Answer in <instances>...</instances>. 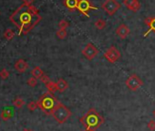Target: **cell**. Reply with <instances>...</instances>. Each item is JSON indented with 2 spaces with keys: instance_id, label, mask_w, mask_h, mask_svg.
<instances>
[{
  "instance_id": "obj_1",
  "label": "cell",
  "mask_w": 155,
  "mask_h": 131,
  "mask_svg": "<svg viewBox=\"0 0 155 131\" xmlns=\"http://www.w3.org/2000/svg\"><path fill=\"white\" fill-rule=\"evenodd\" d=\"M42 19L38 9L33 5L22 4L10 17L9 20L18 29V34H28Z\"/></svg>"
},
{
  "instance_id": "obj_2",
  "label": "cell",
  "mask_w": 155,
  "mask_h": 131,
  "mask_svg": "<svg viewBox=\"0 0 155 131\" xmlns=\"http://www.w3.org/2000/svg\"><path fill=\"white\" fill-rule=\"evenodd\" d=\"M80 122L84 126V131H95L104 123V117L95 108H91L80 118Z\"/></svg>"
},
{
  "instance_id": "obj_3",
  "label": "cell",
  "mask_w": 155,
  "mask_h": 131,
  "mask_svg": "<svg viewBox=\"0 0 155 131\" xmlns=\"http://www.w3.org/2000/svg\"><path fill=\"white\" fill-rule=\"evenodd\" d=\"M60 102L54 96L53 93L50 92H47L44 95H42L38 101V107L41 109L42 112H44L48 115L52 114L53 110L57 107V105Z\"/></svg>"
},
{
  "instance_id": "obj_4",
  "label": "cell",
  "mask_w": 155,
  "mask_h": 131,
  "mask_svg": "<svg viewBox=\"0 0 155 131\" xmlns=\"http://www.w3.org/2000/svg\"><path fill=\"white\" fill-rule=\"evenodd\" d=\"M72 113L69 110V108H68L66 105H64L61 102L57 105V107L53 110L51 115L54 117V119L60 125L65 124L69 117L71 116Z\"/></svg>"
},
{
  "instance_id": "obj_5",
  "label": "cell",
  "mask_w": 155,
  "mask_h": 131,
  "mask_svg": "<svg viewBox=\"0 0 155 131\" xmlns=\"http://www.w3.org/2000/svg\"><path fill=\"white\" fill-rule=\"evenodd\" d=\"M97 9L98 8L92 5L91 0H80L79 4H78V8H77L78 11L87 18H90L89 16L90 10H97Z\"/></svg>"
},
{
  "instance_id": "obj_6",
  "label": "cell",
  "mask_w": 155,
  "mask_h": 131,
  "mask_svg": "<svg viewBox=\"0 0 155 131\" xmlns=\"http://www.w3.org/2000/svg\"><path fill=\"white\" fill-rule=\"evenodd\" d=\"M101 8L109 16H113L120 9V4L117 0H106L101 5Z\"/></svg>"
},
{
  "instance_id": "obj_7",
  "label": "cell",
  "mask_w": 155,
  "mask_h": 131,
  "mask_svg": "<svg viewBox=\"0 0 155 131\" xmlns=\"http://www.w3.org/2000/svg\"><path fill=\"white\" fill-rule=\"evenodd\" d=\"M126 86L132 92H136L140 87L143 85V81L137 75V74H131L125 82Z\"/></svg>"
},
{
  "instance_id": "obj_8",
  "label": "cell",
  "mask_w": 155,
  "mask_h": 131,
  "mask_svg": "<svg viewBox=\"0 0 155 131\" xmlns=\"http://www.w3.org/2000/svg\"><path fill=\"white\" fill-rule=\"evenodd\" d=\"M121 57L120 51L114 46L110 47L104 53V58L110 63H114L119 60Z\"/></svg>"
},
{
  "instance_id": "obj_9",
  "label": "cell",
  "mask_w": 155,
  "mask_h": 131,
  "mask_svg": "<svg viewBox=\"0 0 155 131\" xmlns=\"http://www.w3.org/2000/svg\"><path fill=\"white\" fill-rule=\"evenodd\" d=\"M81 52H82L83 56L86 59H88L89 60H93L99 54L100 51H99V50L92 43H88L85 46V48L82 50Z\"/></svg>"
},
{
  "instance_id": "obj_10",
  "label": "cell",
  "mask_w": 155,
  "mask_h": 131,
  "mask_svg": "<svg viewBox=\"0 0 155 131\" xmlns=\"http://www.w3.org/2000/svg\"><path fill=\"white\" fill-rule=\"evenodd\" d=\"M123 5L132 12H138L140 9V4L138 0H123Z\"/></svg>"
},
{
  "instance_id": "obj_11",
  "label": "cell",
  "mask_w": 155,
  "mask_h": 131,
  "mask_svg": "<svg viewBox=\"0 0 155 131\" xmlns=\"http://www.w3.org/2000/svg\"><path fill=\"white\" fill-rule=\"evenodd\" d=\"M130 30L129 29V27L125 24H120L117 29H116V34L121 39L124 40L125 38H127L130 34Z\"/></svg>"
},
{
  "instance_id": "obj_12",
  "label": "cell",
  "mask_w": 155,
  "mask_h": 131,
  "mask_svg": "<svg viewBox=\"0 0 155 131\" xmlns=\"http://www.w3.org/2000/svg\"><path fill=\"white\" fill-rule=\"evenodd\" d=\"M14 68L16 69V71H18V73L20 74H23L25 73L28 68V63L27 61H25L23 59H19L18 60L15 64H14Z\"/></svg>"
},
{
  "instance_id": "obj_13",
  "label": "cell",
  "mask_w": 155,
  "mask_h": 131,
  "mask_svg": "<svg viewBox=\"0 0 155 131\" xmlns=\"http://www.w3.org/2000/svg\"><path fill=\"white\" fill-rule=\"evenodd\" d=\"M145 25L149 26V30L144 33L143 37H147L150 32L155 33V17H148L144 19Z\"/></svg>"
},
{
  "instance_id": "obj_14",
  "label": "cell",
  "mask_w": 155,
  "mask_h": 131,
  "mask_svg": "<svg viewBox=\"0 0 155 131\" xmlns=\"http://www.w3.org/2000/svg\"><path fill=\"white\" fill-rule=\"evenodd\" d=\"M80 0H64L63 4L64 6L69 10V11H75L77 10L78 8V4H79Z\"/></svg>"
},
{
  "instance_id": "obj_15",
  "label": "cell",
  "mask_w": 155,
  "mask_h": 131,
  "mask_svg": "<svg viewBox=\"0 0 155 131\" xmlns=\"http://www.w3.org/2000/svg\"><path fill=\"white\" fill-rule=\"evenodd\" d=\"M13 115H14L13 109L10 107H7V108H4L3 111L1 112V118L4 121H8L13 116Z\"/></svg>"
},
{
  "instance_id": "obj_16",
  "label": "cell",
  "mask_w": 155,
  "mask_h": 131,
  "mask_svg": "<svg viewBox=\"0 0 155 131\" xmlns=\"http://www.w3.org/2000/svg\"><path fill=\"white\" fill-rule=\"evenodd\" d=\"M56 83H57L58 91L59 93H63V92H65V91L68 88V84L67 83L66 80H64V79H62V78L58 79Z\"/></svg>"
},
{
  "instance_id": "obj_17",
  "label": "cell",
  "mask_w": 155,
  "mask_h": 131,
  "mask_svg": "<svg viewBox=\"0 0 155 131\" xmlns=\"http://www.w3.org/2000/svg\"><path fill=\"white\" fill-rule=\"evenodd\" d=\"M31 74H32V76H34L35 78H37V79H40V78L44 75V72L42 71V69H41L40 67L37 66V67H35V68H33V69H32V71H31Z\"/></svg>"
},
{
  "instance_id": "obj_18",
  "label": "cell",
  "mask_w": 155,
  "mask_h": 131,
  "mask_svg": "<svg viewBox=\"0 0 155 131\" xmlns=\"http://www.w3.org/2000/svg\"><path fill=\"white\" fill-rule=\"evenodd\" d=\"M46 87H47L48 91L50 92V93H55V92L58 91L57 83H54V82H52V81H50L49 83H48V84H46Z\"/></svg>"
},
{
  "instance_id": "obj_19",
  "label": "cell",
  "mask_w": 155,
  "mask_h": 131,
  "mask_svg": "<svg viewBox=\"0 0 155 131\" xmlns=\"http://www.w3.org/2000/svg\"><path fill=\"white\" fill-rule=\"evenodd\" d=\"M95 27L98 29H100V30H101V29H105L106 28V25H107V23H106V21L104 20V19H97L96 20V22H95Z\"/></svg>"
},
{
  "instance_id": "obj_20",
  "label": "cell",
  "mask_w": 155,
  "mask_h": 131,
  "mask_svg": "<svg viewBox=\"0 0 155 131\" xmlns=\"http://www.w3.org/2000/svg\"><path fill=\"white\" fill-rule=\"evenodd\" d=\"M13 104H14V105H15L16 107H18V108H22V107L24 106V105H25V101H24V99H22V98H20V97H17V98L13 101Z\"/></svg>"
},
{
  "instance_id": "obj_21",
  "label": "cell",
  "mask_w": 155,
  "mask_h": 131,
  "mask_svg": "<svg viewBox=\"0 0 155 131\" xmlns=\"http://www.w3.org/2000/svg\"><path fill=\"white\" fill-rule=\"evenodd\" d=\"M14 36H15V32H14L11 29H8L5 31V33H4V37H5V39H7L8 40H11L14 38Z\"/></svg>"
},
{
  "instance_id": "obj_22",
  "label": "cell",
  "mask_w": 155,
  "mask_h": 131,
  "mask_svg": "<svg viewBox=\"0 0 155 131\" xmlns=\"http://www.w3.org/2000/svg\"><path fill=\"white\" fill-rule=\"evenodd\" d=\"M56 35H57V37H58L59 40H64V39L67 37V31H66V29H59L57 31Z\"/></svg>"
},
{
  "instance_id": "obj_23",
  "label": "cell",
  "mask_w": 155,
  "mask_h": 131,
  "mask_svg": "<svg viewBox=\"0 0 155 131\" xmlns=\"http://www.w3.org/2000/svg\"><path fill=\"white\" fill-rule=\"evenodd\" d=\"M38 107V102L36 101H31L28 104V108L29 111H35Z\"/></svg>"
},
{
  "instance_id": "obj_24",
  "label": "cell",
  "mask_w": 155,
  "mask_h": 131,
  "mask_svg": "<svg viewBox=\"0 0 155 131\" xmlns=\"http://www.w3.org/2000/svg\"><path fill=\"white\" fill-rule=\"evenodd\" d=\"M27 84H28L30 87H35V86L38 84V79H37V78H35L34 76H32V77L28 78V80Z\"/></svg>"
},
{
  "instance_id": "obj_25",
  "label": "cell",
  "mask_w": 155,
  "mask_h": 131,
  "mask_svg": "<svg viewBox=\"0 0 155 131\" xmlns=\"http://www.w3.org/2000/svg\"><path fill=\"white\" fill-rule=\"evenodd\" d=\"M0 77H1L2 80H6L9 77V72L7 69H2L0 71Z\"/></svg>"
},
{
  "instance_id": "obj_26",
  "label": "cell",
  "mask_w": 155,
  "mask_h": 131,
  "mask_svg": "<svg viewBox=\"0 0 155 131\" xmlns=\"http://www.w3.org/2000/svg\"><path fill=\"white\" fill-rule=\"evenodd\" d=\"M68 25H69L68 22L67 20H65V19H62V20H60L58 22V28L61 29H66L68 27Z\"/></svg>"
},
{
  "instance_id": "obj_27",
  "label": "cell",
  "mask_w": 155,
  "mask_h": 131,
  "mask_svg": "<svg viewBox=\"0 0 155 131\" xmlns=\"http://www.w3.org/2000/svg\"><path fill=\"white\" fill-rule=\"evenodd\" d=\"M147 127L150 130V131H154L155 130V121L154 119H151L148 122L147 124Z\"/></svg>"
},
{
  "instance_id": "obj_28",
  "label": "cell",
  "mask_w": 155,
  "mask_h": 131,
  "mask_svg": "<svg viewBox=\"0 0 155 131\" xmlns=\"http://www.w3.org/2000/svg\"><path fill=\"white\" fill-rule=\"evenodd\" d=\"M40 81H41L44 84H47L48 83H49V82H50V78H49L47 74H44V75L40 78Z\"/></svg>"
},
{
  "instance_id": "obj_29",
  "label": "cell",
  "mask_w": 155,
  "mask_h": 131,
  "mask_svg": "<svg viewBox=\"0 0 155 131\" xmlns=\"http://www.w3.org/2000/svg\"><path fill=\"white\" fill-rule=\"evenodd\" d=\"M35 0H23V4H26V5H32L34 3Z\"/></svg>"
},
{
  "instance_id": "obj_30",
  "label": "cell",
  "mask_w": 155,
  "mask_h": 131,
  "mask_svg": "<svg viewBox=\"0 0 155 131\" xmlns=\"http://www.w3.org/2000/svg\"><path fill=\"white\" fill-rule=\"evenodd\" d=\"M152 115H153V116H154V118H155V109L153 110V112H152Z\"/></svg>"
},
{
  "instance_id": "obj_31",
  "label": "cell",
  "mask_w": 155,
  "mask_h": 131,
  "mask_svg": "<svg viewBox=\"0 0 155 131\" xmlns=\"http://www.w3.org/2000/svg\"><path fill=\"white\" fill-rule=\"evenodd\" d=\"M23 131H33V130H31V129H24Z\"/></svg>"
}]
</instances>
